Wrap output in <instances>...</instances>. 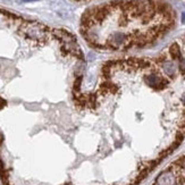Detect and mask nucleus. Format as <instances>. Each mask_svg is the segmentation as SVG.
<instances>
[{
    "instance_id": "obj_1",
    "label": "nucleus",
    "mask_w": 185,
    "mask_h": 185,
    "mask_svg": "<svg viewBox=\"0 0 185 185\" xmlns=\"http://www.w3.org/2000/svg\"><path fill=\"white\" fill-rule=\"evenodd\" d=\"M176 22L175 9L164 0H115L88 9L81 33L99 50L124 51L157 43Z\"/></svg>"
},
{
    "instance_id": "obj_2",
    "label": "nucleus",
    "mask_w": 185,
    "mask_h": 185,
    "mask_svg": "<svg viewBox=\"0 0 185 185\" xmlns=\"http://www.w3.org/2000/svg\"><path fill=\"white\" fill-rule=\"evenodd\" d=\"M152 185H185V154L167 166Z\"/></svg>"
}]
</instances>
